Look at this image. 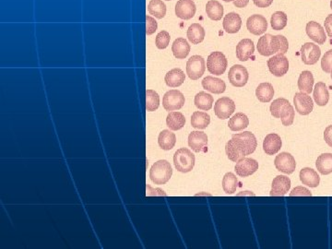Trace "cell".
Masks as SVG:
<instances>
[{
	"label": "cell",
	"instance_id": "obj_12",
	"mask_svg": "<svg viewBox=\"0 0 332 249\" xmlns=\"http://www.w3.org/2000/svg\"><path fill=\"white\" fill-rule=\"evenodd\" d=\"M321 50L313 43H306L301 47V57L306 65H315L320 58Z\"/></svg>",
	"mask_w": 332,
	"mask_h": 249
},
{
	"label": "cell",
	"instance_id": "obj_30",
	"mask_svg": "<svg viewBox=\"0 0 332 249\" xmlns=\"http://www.w3.org/2000/svg\"><path fill=\"white\" fill-rule=\"evenodd\" d=\"M255 96L261 102H271L274 96L273 86L268 82L261 83L255 90Z\"/></svg>",
	"mask_w": 332,
	"mask_h": 249
},
{
	"label": "cell",
	"instance_id": "obj_11",
	"mask_svg": "<svg viewBox=\"0 0 332 249\" xmlns=\"http://www.w3.org/2000/svg\"><path fill=\"white\" fill-rule=\"evenodd\" d=\"M274 164L278 171L291 174L296 171L297 163L293 156L288 153H281L277 155L274 161Z\"/></svg>",
	"mask_w": 332,
	"mask_h": 249
},
{
	"label": "cell",
	"instance_id": "obj_54",
	"mask_svg": "<svg viewBox=\"0 0 332 249\" xmlns=\"http://www.w3.org/2000/svg\"><path fill=\"white\" fill-rule=\"evenodd\" d=\"M167 1H170V0H167Z\"/></svg>",
	"mask_w": 332,
	"mask_h": 249
},
{
	"label": "cell",
	"instance_id": "obj_42",
	"mask_svg": "<svg viewBox=\"0 0 332 249\" xmlns=\"http://www.w3.org/2000/svg\"><path fill=\"white\" fill-rule=\"evenodd\" d=\"M160 105V97L154 90L146 91V109L148 112L156 111Z\"/></svg>",
	"mask_w": 332,
	"mask_h": 249
},
{
	"label": "cell",
	"instance_id": "obj_35",
	"mask_svg": "<svg viewBox=\"0 0 332 249\" xmlns=\"http://www.w3.org/2000/svg\"><path fill=\"white\" fill-rule=\"evenodd\" d=\"M317 171L327 175L332 173V153H324L317 158L316 162Z\"/></svg>",
	"mask_w": 332,
	"mask_h": 249
},
{
	"label": "cell",
	"instance_id": "obj_27",
	"mask_svg": "<svg viewBox=\"0 0 332 249\" xmlns=\"http://www.w3.org/2000/svg\"><path fill=\"white\" fill-rule=\"evenodd\" d=\"M185 80H186V75L184 72L178 67L170 70L164 78L166 85L172 88L181 86L184 83Z\"/></svg>",
	"mask_w": 332,
	"mask_h": 249
},
{
	"label": "cell",
	"instance_id": "obj_46",
	"mask_svg": "<svg viewBox=\"0 0 332 249\" xmlns=\"http://www.w3.org/2000/svg\"><path fill=\"white\" fill-rule=\"evenodd\" d=\"M290 196L291 197H305V196H307V197H311L312 193L311 191L309 189H307V188H304V187H297V188H293L291 190V193H290Z\"/></svg>",
	"mask_w": 332,
	"mask_h": 249
},
{
	"label": "cell",
	"instance_id": "obj_6",
	"mask_svg": "<svg viewBox=\"0 0 332 249\" xmlns=\"http://www.w3.org/2000/svg\"><path fill=\"white\" fill-rule=\"evenodd\" d=\"M228 61L222 52H212L207 59V68L210 74L220 76L225 73Z\"/></svg>",
	"mask_w": 332,
	"mask_h": 249
},
{
	"label": "cell",
	"instance_id": "obj_43",
	"mask_svg": "<svg viewBox=\"0 0 332 249\" xmlns=\"http://www.w3.org/2000/svg\"><path fill=\"white\" fill-rule=\"evenodd\" d=\"M170 40H171V37H170V33L168 31H160L156 36L155 45L158 49H165L169 46Z\"/></svg>",
	"mask_w": 332,
	"mask_h": 249
},
{
	"label": "cell",
	"instance_id": "obj_47",
	"mask_svg": "<svg viewBox=\"0 0 332 249\" xmlns=\"http://www.w3.org/2000/svg\"><path fill=\"white\" fill-rule=\"evenodd\" d=\"M324 26H325V30L327 31V35L332 38V14L327 15V18L325 19Z\"/></svg>",
	"mask_w": 332,
	"mask_h": 249
},
{
	"label": "cell",
	"instance_id": "obj_10",
	"mask_svg": "<svg viewBox=\"0 0 332 249\" xmlns=\"http://www.w3.org/2000/svg\"><path fill=\"white\" fill-rule=\"evenodd\" d=\"M235 111V103L229 97H222L214 104L216 117L220 119H227Z\"/></svg>",
	"mask_w": 332,
	"mask_h": 249
},
{
	"label": "cell",
	"instance_id": "obj_39",
	"mask_svg": "<svg viewBox=\"0 0 332 249\" xmlns=\"http://www.w3.org/2000/svg\"><path fill=\"white\" fill-rule=\"evenodd\" d=\"M148 11L151 15L161 20L166 14V6L163 0H151L148 5Z\"/></svg>",
	"mask_w": 332,
	"mask_h": 249
},
{
	"label": "cell",
	"instance_id": "obj_52",
	"mask_svg": "<svg viewBox=\"0 0 332 249\" xmlns=\"http://www.w3.org/2000/svg\"><path fill=\"white\" fill-rule=\"evenodd\" d=\"M330 9L332 10V0L330 1Z\"/></svg>",
	"mask_w": 332,
	"mask_h": 249
},
{
	"label": "cell",
	"instance_id": "obj_2",
	"mask_svg": "<svg viewBox=\"0 0 332 249\" xmlns=\"http://www.w3.org/2000/svg\"><path fill=\"white\" fill-rule=\"evenodd\" d=\"M256 47L261 56H270L277 53L285 55L289 48V43L284 36L265 34L260 38Z\"/></svg>",
	"mask_w": 332,
	"mask_h": 249
},
{
	"label": "cell",
	"instance_id": "obj_17",
	"mask_svg": "<svg viewBox=\"0 0 332 249\" xmlns=\"http://www.w3.org/2000/svg\"><path fill=\"white\" fill-rule=\"evenodd\" d=\"M196 10L193 0H178L175 5V15L182 20L188 21L194 17Z\"/></svg>",
	"mask_w": 332,
	"mask_h": 249
},
{
	"label": "cell",
	"instance_id": "obj_9",
	"mask_svg": "<svg viewBox=\"0 0 332 249\" xmlns=\"http://www.w3.org/2000/svg\"><path fill=\"white\" fill-rule=\"evenodd\" d=\"M268 66L271 74L276 77H282L289 70V61L283 54H278L268 60Z\"/></svg>",
	"mask_w": 332,
	"mask_h": 249
},
{
	"label": "cell",
	"instance_id": "obj_15",
	"mask_svg": "<svg viewBox=\"0 0 332 249\" xmlns=\"http://www.w3.org/2000/svg\"><path fill=\"white\" fill-rule=\"evenodd\" d=\"M259 170V163L252 158H244L235 164V171L240 177H247Z\"/></svg>",
	"mask_w": 332,
	"mask_h": 249
},
{
	"label": "cell",
	"instance_id": "obj_40",
	"mask_svg": "<svg viewBox=\"0 0 332 249\" xmlns=\"http://www.w3.org/2000/svg\"><path fill=\"white\" fill-rule=\"evenodd\" d=\"M238 187V179L235 173H225L223 178V188L226 194H234Z\"/></svg>",
	"mask_w": 332,
	"mask_h": 249
},
{
	"label": "cell",
	"instance_id": "obj_4",
	"mask_svg": "<svg viewBox=\"0 0 332 249\" xmlns=\"http://www.w3.org/2000/svg\"><path fill=\"white\" fill-rule=\"evenodd\" d=\"M173 169L168 161L160 160L150 170V178L155 185H164L172 177Z\"/></svg>",
	"mask_w": 332,
	"mask_h": 249
},
{
	"label": "cell",
	"instance_id": "obj_20",
	"mask_svg": "<svg viewBox=\"0 0 332 249\" xmlns=\"http://www.w3.org/2000/svg\"><path fill=\"white\" fill-rule=\"evenodd\" d=\"M208 145V136L203 131H192L189 136V146L195 153H200Z\"/></svg>",
	"mask_w": 332,
	"mask_h": 249
},
{
	"label": "cell",
	"instance_id": "obj_29",
	"mask_svg": "<svg viewBox=\"0 0 332 249\" xmlns=\"http://www.w3.org/2000/svg\"><path fill=\"white\" fill-rule=\"evenodd\" d=\"M249 120L244 113H237L231 117L228 122V126L233 131H241L248 127Z\"/></svg>",
	"mask_w": 332,
	"mask_h": 249
},
{
	"label": "cell",
	"instance_id": "obj_5",
	"mask_svg": "<svg viewBox=\"0 0 332 249\" xmlns=\"http://www.w3.org/2000/svg\"><path fill=\"white\" fill-rule=\"evenodd\" d=\"M174 166L181 173H189L195 165V155L187 148L177 150L174 155Z\"/></svg>",
	"mask_w": 332,
	"mask_h": 249
},
{
	"label": "cell",
	"instance_id": "obj_25",
	"mask_svg": "<svg viewBox=\"0 0 332 249\" xmlns=\"http://www.w3.org/2000/svg\"><path fill=\"white\" fill-rule=\"evenodd\" d=\"M300 180L303 185L310 188H317L320 182V177L314 169L306 167L300 171Z\"/></svg>",
	"mask_w": 332,
	"mask_h": 249
},
{
	"label": "cell",
	"instance_id": "obj_16",
	"mask_svg": "<svg viewBox=\"0 0 332 249\" xmlns=\"http://www.w3.org/2000/svg\"><path fill=\"white\" fill-rule=\"evenodd\" d=\"M246 28L254 35H261L268 29V22L264 16L260 14L252 15L247 19Z\"/></svg>",
	"mask_w": 332,
	"mask_h": 249
},
{
	"label": "cell",
	"instance_id": "obj_48",
	"mask_svg": "<svg viewBox=\"0 0 332 249\" xmlns=\"http://www.w3.org/2000/svg\"><path fill=\"white\" fill-rule=\"evenodd\" d=\"M324 138H325V141H326L327 145H328L329 147L332 148V125L331 126H328V127L325 129V132H324Z\"/></svg>",
	"mask_w": 332,
	"mask_h": 249
},
{
	"label": "cell",
	"instance_id": "obj_8",
	"mask_svg": "<svg viewBox=\"0 0 332 249\" xmlns=\"http://www.w3.org/2000/svg\"><path fill=\"white\" fill-rule=\"evenodd\" d=\"M206 64L204 58L201 56H191L187 63V74L192 81H197L203 76Z\"/></svg>",
	"mask_w": 332,
	"mask_h": 249
},
{
	"label": "cell",
	"instance_id": "obj_34",
	"mask_svg": "<svg viewBox=\"0 0 332 249\" xmlns=\"http://www.w3.org/2000/svg\"><path fill=\"white\" fill-rule=\"evenodd\" d=\"M186 124V118L185 116L180 112L169 113L167 118H166V125L171 130H179L183 128Z\"/></svg>",
	"mask_w": 332,
	"mask_h": 249
},
{
	"label": "cell",
	"instance_id": "obj_14",
	"mask_svg": "<svg viewBox=\"0 0 332 249\" xmlns=\"http://www.w3.org/2000/svg\"><path fill=\"white\" fill-rule=\"evenodd\" d=\"M248 72L245 66L242 65H235L229 70L228 79L233 86L244 87L248 81Z\"/></svg>",
	"mask_w": 332,
	"mask_h": 249
},
{
	"label": "cell",
	"instance_id": "obj_1",
	"mask_svg": "<svg viewBox=\"0 0 332 249\" xmlns=\"http://www.w3.org/2000/svg\"><path fill=\"white\" fill-rule=\"evenodd\" d=\"M257 147L255 135L250 131L234 134L225 146V152L232 162L237 163L254 153Z\"/></svg>",
	"mask_w": 332,
	"mask_h": 249
},
{
	"label": "cell",
	"instance_id": "obj_3",
	"mask_svg": "<svg viewBox=\"0 0 332 249\" xmlns=\"http://www.w3.org/2000/svg\"><path fill=\"white\" fill-rule=\"evenodd\" d=\"M271 115L281 118L283 126H291L294 120V109L290 102L284 98H278L271 104Z\"/></svg>",
	"mask_w": 332,
	"mask_h": 249
},
{
	"label": "cell",
	"instance_id": "obj_38",
	"mask_svg": "<svg viewBox=\"0 0 332 249\" xmlns=\"http://www.w3.org/2000/svg\"><path fill=\"white\" fill-rule=\"evenodd\" d=\"M210 115L207 113L197 111V112L193 113L192 117H191L192 127L198 128V129H205L210 125Z\"/></svg>",
	"mask_w": 332,
	"mask_h": 249
},
{
	"label": "cell",
	"instance_id": "obj_19",
	"mask_svg": "<svg viewBox=\"0 0 332 249\" xmlns=\"http://www.w3.org/2000/svg\"><path fill=\"white\" fill-rule=\"evenodd\" d=\"M306 31H307L308 37L313 41L316 42L318 45L325 44L326 39H327L325 30L323 29V27L319 23H317V21L308 22Z\"/></svg>",
	"mask_w": 332,
	"mask_h": 249
},
{
	"label": "cell",
	"instance_id": "obj_36",
	"mask_svg": "<svg viewBox=\"0 0 332 249\" xmlns=\"http://www.w3.org/2000/svg\"><path fill=\"white\" fill-rule=\"evenodd\" d=\"M314 86V77L311 72L305 70L300 74L298 79V89L307 94L311 93Z\"/></svg>",
	"mask_w": 332,
	"mask_h": 249
},
{
	"label": "cell",
	"instance_id": "obj_32",
	"mask_svg": "<svg viewBox=\"0 0 332 249\" xmlns=\"http://www.w3.org/2000/svg\"><path fill=\"white\" fill-rule=\"evenodd\" d=\"M176 143V137L174 133L168 129H164L160 133L158 137V144L161 149L164 151H170L174 147Z\"/></svg>",
	"mask_w": 332,
	"mask_h": 249
},
{
	"label": "cell",
	"instance_id": "obj_24",
	"mask_svg": "<svg viewBox=\"0 0 332 249\" xmlns=\"http://www.w3.org/2000/svg\"><path fill=\"white\" fill-rule=\"evenodd\" d=\"M224 29L228 33H236L238 32L242 26V20L240 16L235 12H230L225 16L224 19Z\"/></svg>",
	"mask_w": 332,
	"mask_h": 249
},
{
	"label": "cell",
	"instance_id": "obj_37",
	"mask_svg": "<svg viewBox=\"0 0 332 249\" xmlns=\"http://www.w3.org/2000/svg\"><path fill=\"white\" fill-rule=\"evenodd\" d=\"M213 97L210 95V93L205 92H200L195 96V105L198 107L200 110L203 111H209L211 109L213 104Z\"/></svg>",
	"mask_w": 332,
	"mask_h": 249
},
{
	"label": "cell",
	"instance_id": "obj_7",
	"mask_svg": "<svg viewBox=\"0 0 332 249\" xmlns=\"http://www.w3.org/2000/svg\"><path fill=\"white\" fill-rule=\"evenodd\" d=\"M185 96L178 90H170L163 98V106L166 111L179 110L185 104Z\"/></svg>",
	"mask_w": 332,
	"mask_h": 249
},
{
	"label": "cell",
	"instance_id": "obj_44",
	"mask_svg": "<svg viewBox=\"0 0 332 249\" xmlns=\"http://www.w3.org/2000/svg\"><path fill=\"white\" fill-rule=\"evenodd\" d=\"M322 69L326 73H330L332 68V49L325 53L321 59Z\"/></svg>",
	"mask_w": 332,
	"mask_h": 249
},
{
	"label": "cell",
	"instance_id": "obj_21",
	"mask_svg": "<svg viewBox=\"0 0 332 249\" xmlns=\"http://www.w3.org/2000/svg\"><path fill=\"white\" fill-rule=\"evenodd\" d=\"M255 52V46L251 39H243L236 46V56L240 61H247Z\"/></svg>",
	"mask_w": 332,
	"mask_h": 249
},
{
	"label": "cell",
	"instance_id": "obj_31",
	"mask_svg": "<svg viewBox=\"0 0 332 249\" xmlns=\"http://www.w3.org/2000/svg\"><path fill=\"white\" fill-rule=\"evenodd\" d=\"M207 15L212 21H220L224 17V7L217 0H210L206 5Z\"/></svg>",
	"mask_w": 332,
	"mask_h": 249
},
{
	"label": "cell",
	"instance_id": "obj_49",
	"mask_svg": "<svg viewBox=\"0 0 332 249\" xmlns=\"http://www.w3.org/2000/svg\"><path fill=\"white\" fill-rule=\"evenodd\" d=\"M253 2L256 7L264 9V8L270 7L272 4L273 0H253Z\"/></svg>",
	"mask_w": 332,
	"mask_h": 249
},
{
	"label": "cell",
	"instance_id": "obj_18",
	"mask_svg": "<svg viewBox=\"0 0 332 249\" xmlns=\"http://www.w3.org/2000/svg\"><path fill=\"white\" fill-rule=\"evenodd\" d=\"M291 188V180L285 175H278L271 185V196L281 197L286 195Z\"/></svg>",
	"mask_w": 332,
	"mask_h": 249
},
{
	"label": "cell",
	"instance_id": "obj_51",
	"mask_svg": "<svg viewBox=\"0 0 332 249\" xmlns=\"http://www.w3.org/2000/svg\"><path fill=\"white\" fill-rule=\"evenodd\" d=\"M225 2H232V1H235V0H224Z\"/></svg>",
	"mask_w": 332,
	"mask_h": 249
},
{
	"label": "cell",
	"instance_id": "obj_28",
	"mask_svg": "<svg viewBox=\"0 0 332 249\" xmlns=\"http://www.w3.org/2000/svg\"><path fill=\"white\" fill-rule=\"evenodd\" d=\"M172 51L177 59H184L189 56L190 46L184 38H177L174 40L172 46Z\"/></svg>",
	"mask_w": 332,
	"mask_h": 249
},
{
	"label": "cell",
	"instance_id": "obj_26",
	"mask_svg": "<svg viewBox=\"0 0 332 249\" xmlns=\"http://www.w3.org/2000/svg\"><path fill=\"white\" fill-rule=\"evenodd\" d=\"M313 96L317 105L325 106L329 100V93L326 84L323 82H317L314 88Z\"/></svg>",
	"mask_w": 332,
	"mask_h": 249
},
{
	"label": "cell",
	"instance_id": "obj_33",
	"mask_svg": "<svg viewBox=\"0 0 332 249\" xmlns=\"http://www.w3.org/2000/svg\"><path fill=\"white\" fill-rule=\"evenodd\" d=\"M188 38L193 45H199L205 38V30L199 23H193L189 26L188 30Z\"/></svg>",
	"mask_w": 332,
	"mask_h": 249
},
{
	"label": "cell",
	"instance_id": "obj_53",
	"mask_svg": "<svg viewBox=\"0 0 332 249\" xmlns=\"http://www.w3.org/2000/svg\"><path fill=\"white\" fill-rule=\"evenodd\" d=\"M330 73H331V80H332V68H331V72H330Z\"/></svg>",
	"mask_w": 332,
	"mask_h": 249
},
{
	"label": "cell",
	"instance_id": "obj_50",
	"mask_svg": "<svg viewBox=\"0 0 332 249\" xmlns=\"http://www.w3.org/2000/svg\"><path fill=\"white\" fill-rule=\"evenodd\" d=\"M248 3H249V0H235V1H234V5L236 8H239V9L245 8V7L248 5Z\"/></svg>",
	"mask_w": 332,
	"mask_h": 249
},
{
	"label": "cell",
	"instance_id": "obj_45",
	"mask_svg": "<svg viewBox=\"0 0 332 249\" xmlns=\"http://www.w3.org/2000/svg\"><path fill=\"white\" fill-rule=\"evenodd\" d=\"M157 28H158V24L155 19L151 16H146V33L148 35H152L156 31Z\"/></svg>",
	"mask_w": 332,
	"mask_h": 249
},
{
	"label": "cell",
	"instance_id": "obj_41",
	"mask_svg": "<svg viewBox=\"0 0 332 249\" xmlns=\"http://www.w3.org/2000/svg\"><path fill=\"white\" fill-rule=\"evenodd\" d=\"M288 17L283 11H276L271 16V24L273 30L281 31L287 25Z\"/></svg>",
	"mask_w": 332,
	"mask_h": 249
},
{
	"label": "cell",
	"instance_id": "obj_22",
	"mask_svg": "<svg viewBox=\"0 0 332 249\" xmlns=\"http://www.w3.org/2000/svg\"><path fill=\"white\" fill-rule=\"evenodd\" d=\"M281 138L276 133H271L267 135L263 141V150L268 155H274L281 150Z\"/></svg>",
	"mask_w": 332,
	"mask_h": 249
},
{
	"label": "cell",
	"instance_id": "obj_13",
	"mask_svg": "<svg viewBox=\"0 0 332 249\" xmlns=\"http://www.w3.org/2000/svg\"><path fill=\"white\" fill-rule=\"evenodd\" d=\"M296 110L302 116H307L313 111L314 102L311 97L306 92H297L293 97Z\"/></svg>",
	"mask_w": 332,
	"mask_h": 249
},
{
	"label": "cell",
	"instance_id": "obj_23",
	"mask_svg": "<svg viewBox=\"0 0 332 249\" xmlns=\"http://www.w3.org/2000/svg\"><path fill=\"white\" fill-rule=\"evenodd\" d=\"M201 84L205 90H207L208 92H211V93H215V94L224 93L226 89V84L223 80L212 76L204 78Z\"/></svg>",
	"mask_w": 332,
	"mask_h": 249
}]
</instances>
